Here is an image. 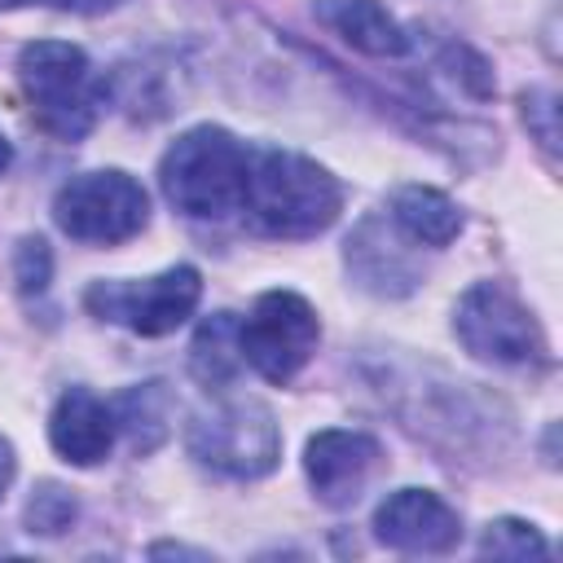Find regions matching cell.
Here are the masks:
<instances>
[{"label":"cell","mask_w":563,"mask_h":563,"mask_svg":"<svg viewBox=\"0 0 563 563\" xmlns=\"http://www.w3.org/2000/svg\"><path fill=\"white\" fill-rule=\"evenodd\" d=\"M343 211V185L330 167L295 150H251L242 216L268 238H317Z\"/></svg>","instance_id":"6da1fadb"},{"label":"cell","mask_w":563,"mask_h":563,"mask_svg":"<svg viewBox=\"0 0 563 563\" xmlns=\"http://www.w3.org/2000/svg\"><path fill=\"white\" fill-rule=\"evenodd\" d=\"M246 172H251V150L229 128L198 123L167 145L158 163V185L176 211L194 220H224L242 211Z\"/></svg>","instance_id":"7a4b0ae2"},{"label":"cell","mask_w":563,"mask_h":563,"mask_svg":"<svg viewBox=\"0 0 563 563\" xmlns=\"http://www.w3.org/2000/svg\"><path fill=\"white\" fill-rule=\"evenodd\" d=\"M185 449L198 466L224 479H264L282 457V431L264 400L224 396L194 413L185 427Z\"/></svg>","instance_id":"3957f363"},{"label":"cell","mask_w":563,"mask_h":563,"mask_svg":"<svg viewBox=\"0 0 563 563\" xmlns=\"http://www.w3.org/2000/svg\"><path fill=\"white\" fill-rule=\"evenodd\" d=\"M18 79L35 123L57 141H79L97 123V75L79 44L35 40L18 53Z\"/></svg>","instance_id":"277c9868"},{"label":"cell","mask_w":563,"mask_h":563,"mask_svg":"<svg viewBox=\"0 0 563 563\" xmlns=\"http://www.w3.org/2000/svg\"><path fill=\"white\" fill-rule=\"evenodd\" d=\"M453 334L475 361H488L501 369L545 365V334H541L537 317L501 282H475L457 299Z\"/></svg>","instance_id":"5b68a950"},{"label":"cell","mask_w":563,"mask_h":563,"mask_svg":"<svg viewBox=\"0 0 563 563\" xmlns=\"http://www.w3.org/2000/svg\"><path fill=\"white\" fill-rule=\"evenodd\" d=\"M53 220L62 233H70L75 242H97V246H114L128 242L145 229L150 220V198L141 189V180H132L119 167H101V172H84L70 176L57 198H53Z\"/></svg>","instance_id":"8992f818"},{"label":"cell","mask_w":563,"mask_h":563,"mask_svg":"<svg viewBox=\"0 0 563 563\" xmlns=\"http://www.w3.org/2000/svg\"><path fill=\"white\" fill-rule=\"evenodd\" d=\"M238 343H242V361L260 378L290 383L321 343L317 308L295 290H264L251 303V312L238 321Z\"/></svg>","instance_id":"52a82bcc"},{"label":"cell","mask_w":563,"mask_h":563,"mask_svg":"<svg viewBox=\"0 0 563 563\" xmlns=\"http://www.w3.org/2000/svg\"><path fill=\"white\" fill-rule=\"evenodd\" d=\"M198 299H202V277L194 264H172L141 282H92L84 290V303L92 317L145 339H158L185 325Z\"/></svg>","instance_id":"ba28073f"},{"label":"cell","mask_w":563,"mask_h":563,"mask_svg":"<svg viewBox=\"0 0 563 563\" xmlns=\"http://www.w3.org/2000/svg\"><path fill=\"white\" fill-rule=\"evenodd\" d=\"M374 537L400 554H449L462 541V515L431 488H396L374 510Z\"/></svg>","instance_id":"9c48e42d"},{"label":"cell","mask_w":563,"mask_h":563,"mask_svg":"<svg viewBox=\"0 0 563 563\" xmlns=\"http://www.w3.org/2000/svg\"><path fill=\"white\" fill-rule=\"evenodd\" d=\"M383 466V449L374 435L365 431H343V427H325L308 440L303 449V471L312 493L325 506H352L361 501V493L369 488V479Z\"/></svg>","instance_id":"30bf717a"},{"label":"cell","mask_w":563,"mask_h":563,"mask_svg":"<svg viewBox=\"0 0 563 563\" xmlns=\"http://www.w3.org/2000/svg\"><path fill=\"white\" fill-rule=\"evenodd\" d=\"M400 242H409V238L391 220H361L356 224V233L347 238L343 260H347V273L356 277L361 290L383 295V299H400L422 282L418 260Z\"/></svg>","instance_id":"8fae6325"},{"label":"cell","mask_w":563,"mask_h":563,"mask_svg":"<svg viewBox=\"0 0 563 563\" xmlns=\"http://www.w3.org/2000/svg\"><path fill=\"white\" fill-rule=\"evenodd\" d=\"M114 435H119L114 409L101 396H92L88 387H66L57 396L53 418H48V440H53V449L70 466H97V462H106Z\"/></svg>","instance_id":"7c38bea8"},{"label":"cell","mask_w":563,"mask_h":563,"mask_svg":"<svg viewBox=\"0 0 563 563\" xmlns=\"http://www.w3.org/2000/svg\"><path fill=\"white\" fill-rule=\"evenodd\" d=\"M317 22L365 57H405L409 35L378 0H317Z\"/></svg>","instance_id":"4fadbf2b"},{"label":"cell","mask_w":563,"mask_h":563,"mask_svg":"<svg viewBox=\"0 0 563 563\" xmlns=\"http://www.w3.org/2000/svg\"><path fill=\"white\" fill-rule=\"evenodd\" d=\"M387 220L413 246H449L462 233V207L431 185H400L387 202Z\"/></svg>","instance_id":"5bb4252c"},{"label":"cell","mask_w":563,"mask_h":563,"mask_svg":"<svg viewBox=\"0 0 563 563\" xmlns=\"http://www.w3.org/2000/svg\"><path fill=\"white\" fill-rule=\"evenodd\" d=\"M114 427L128 435V444L136 453H150L167 440L172 431V391L163 383H141V387H128L114 405Z\"/></svg>","instance_id":"9a60e30c"},{"label":"cell","mask_w":563,"mask_h":563,"mask_svg":"<svg viewBox=\"0 0 563 563\" xmlns=\"http://www.w3.org/2000/svg\"><path fill=\"white\" fill-rule=\"evenodd\" d=\"M242 343H238V317L233 312H216L198 325L194 343H189V369L202 387H229L242 369Z\"/></svg>","instance_id":"2e32d148"},{"label":"cell","mask_w":563,"mask_h":563,"mask_svg":"<svg viewBox=\"0 0 563 563\" xmlns=\"http://www.w3.org/2000/svg\"><path fill=\"white\" fill-rule=\"evenodd\" d=\"M484 559H545L550 545L528 519H493L479 537Z\"/></svg>","instance_id":"e0dca14e"},{"label":"cell","mask_w":563,"mask_h":563,"mask_svg":"<svg viewBox=\"0 0 563 563\" xmlns=\"http://www.w3.org/2000/svg\"><path fill=\"white\" fill-rule=\"evenodd\" d=\"M75 515H79L75 497H70L62 484H53V479H44V484L31 493V501H26V528L40 532V537L66 532V528L75 523Z\"/></svg>","instance_id":"ac0fdd59"},{"label":"cell","mask_w":563,"mask_h":563,"mask_svg":"<svg viewBox=\"0 0 563 563\" xmlns=\"http://www.w3.org/2000/svg\"><path fill=\"white\" fill-rule=\"evenodd\" d=\"M13 277H18V290L22 295H40L53 277V255H48V242L44 238H22L18 255H13Z\"/></svg>","instance_id":"d6986e66"},{"label":"cell","mask_w":563,"mask_h":563,"mask_svg":"<svg viewBox=\"0 0 563 563\" xmlns=\"http://www.w3.org/2000/svg\"><path fill=\"white\" fill-rule=\"evenodd\" d=\"M523 114H537V136H541L545 150H554V141H559V128H554L559 106H554V97L550 92H523Z\"/></svg>","instance_id":"ffe728a7"},{"label":"cell","mask_w":563,"mask_h":563,"mask_svg":"<svg viewBox=\"0 0 563 563\" xmlns=\"http://www.w3.org/2000/svg\"><path fill=\"white\" fill-rule=\"evenodd\" d=\"M13 471H18V457H13V444L0 435V497H4V488L13 484Z\"/></svg>","instance_id":"44dd1931"},{"label":"cell","mask_w":563,"mask_h":563,"mask_svg":"<svg viewBox=\"0 0 563 563\" xmlns=\"http://www.w3.org/2000/svg\"><path fill=\"white\" fill-rule=\"evenodd\" d=\"M62 9H75V13H101V9H114L119 0H57Z\"/></svg>","instance_id":"7402d4cb"},{"label":"cell","mask_w":563,"mask_h":563,"mask_svg":"<svg viewBox=\"0 0 563 563\" xmlns=\"http://www.w3.org/2000/svg\"><path fill=\"white\" fill-rule=\"evenodd\" d=\"M9 163H13V150H9V141H4V132H0V176H4Z\"/></svg>","instance_id":"603a6c76"},{"label":"cell","mask_w":563,"mask_h":563,"mask_svg":"<svg viewBox=\"0 0 563 563\" xmlns=\"http://www.w3.org/2000/svg\"><path fill=\"white\" fill-rule=\"evenodd\" d=\"M22 4H35V0H0V9H22Z\"/></svg>","instance_id":"cb8c5ba5"}]
</instances>
